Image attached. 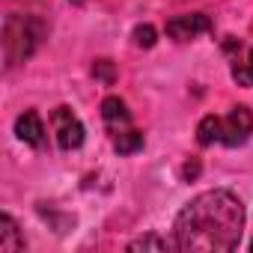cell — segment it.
<instances>
[{
  "label": "cell",
  "mask_w": 253,
  "mask_h": 253,
  "mask_svg": "<svg viewBox=\"0 0 253 253\" xmlns=\"http://www.w3.org/2000/svg\"><path fill=\"white\" fill-rule=\"evenodd\" d=\"M244 232V206L232 191L214 188L194 197L173 223V241L182 253H229Z\"/></svg>",
  "instance_id": "6da1fadb"
},
{
  "label": "cell",
  "mask_w": 253,
  "mask_h": 253,
  "mask_svg": "<svg viewBox=\"0 0 253 253\" xmlns=\"http://www.w3.org/2000/svg\"><path fill=\"white\" fill-rule=\"evenodd\" d=\"M3 48H6V66H15L18 60H27L33 54L36 36L30 33L24 18H9L6 21V33H3Z\"/></svg>",
  "instance_id": "7a4b0ae2"
},
{
  "label": "cell",
  "mask_w": 253,
  "mask_h": 253,
  "mask_svg": "<svg viewBox=\"0 0 253 253\" xmlns=\"http://www.w3.org/2000/svg\"><path fill=\"white\" fill-rule=\"evenodd\" d=\"M220 122H223V131H220V143L223 146H241L253 134V113L244 104L232 107L226 113V119H220Z\"/></svg>",
  "instance_id": "3957f363"
},
{
  "label": "cell",
  "mask_w": 253,
  "mask_h": 253,
  "mask_svg": "<svg viewBox=\"0 0 253 253\" xmlns=\"http://www.w3.org/2000/svg\"><path fill=\"white\" fill-rule=\"evenodd\" d=\"M51 122H54L60 149L72 152V149H78V146L84 143V134H86V131H84V122H81L69 107H57V110L51 113Z\"/></svg>",
  "instance_id": "277c9868"
},
{
  "label": "cell",
  "mask_w": 253,
  "mask_h": 253,
  "mask_svg": "<svg viewBox=\"0 0 253 253\" xmlns=\"http://www.w3.org/2000/svg\"><path fill=\"white\" fill-rule=\"evenodd\" d=\"M211 30V18L203 15V12H194V15H176L167 21V36H173L176 42H191L197 39L200 33H209Z\"/></svg>",
  "instance_id": "5b68a950"
},
{
  "label": "cell",
  "mask_w": 253,
  "mask_h": 253,
  "mask_svg": "<svg viewBox=\"0 0 253 253\" xmlns=\"http://www.w3.org/2000/svg\"><path fill=\"white\" fill-rule=\"evenodd\" d=\"M101 119H104L110 134H119L125 128H131V113H128V107H125V101L116 98V95H107L101 101Z\"/></svg>",
  "instance_id": "8992f818"
},
{
  "label": "cell",
  "mask_w": 253,
  "mask_h": 253,
  "mask_svg": "<svg viewBox=\"0 0 253 253\" xmlns=\"http://www.w3.org/2000/svg\"><path fill=\"white\" fill-rule=\"evenodd\" d=\"M15 134H18V140H24V143L36 146V149H42V146H45V125H42V116H39L36 110H24V113L15 119Z\"/></svg>",
  "instance_id": "52a82bcc"
},
{
  "label": "cell",
  "mask_w": 253,
  "mask_h": 253,
  "mask_svg": "<svg viewBox=\"0 0 253 253\" xmlns=\"http://www.w3.org/2000/svg\"><path fill=\"white\" fill-rule=\"evenodd\" d=\"M0 250H6V253L24 250V235L18 232V223L9 214H0Z\"/></svg>",
  "instance_id": "ba28073f"
},
{
  "label": "cell",
  "mask_w": 253,
  "mask_h": 253,
  "mask_svg": "<svg viewBox=\"0 0 253 253\" xmlns=\"http://www.w3.org/2000/svg\"><path fill=\"white\" fill-rule=\"evenodd\" d=\"M220 131H223V122H220L217 116H203L200 125H197V143H200V146L220 143Z\"/></svg>",
  "instance_id": "9c48e42d"
},
{
  "label": "cell",
  "mask_w": 253,
  "mask_h": 253,
  "mask_svg": "<svg viewBox=\"0 0 253 253\" xmlns=\"http://www.w3.org/2000/svg\"><path fill=\"white\" fill-rule=\"evenodd\" d=\"M232 81L238 86H253V48L244 51L241 57H235V63H232Z\"/></svg>",
  "instance_id": "30bf717a"
},
{
  "label": "cell",
  "mask_w": 253,
  "mask_h": 253,
  "mask_svg": "<svg viewBox=\"0 0 253 253\" xmlns=\"http://www.w3.org/2000/svg\"><path fill=\"white\" fill-rule=\"evenodd\" d=\"M113 149H116L119 155H131V152L143 149V134L134 131V128H125V131L113 134Z\"/></svg>",
  "instance_id": "8fae6325"
},
{
  "label": "cell",
  "mask_w": 253,
  "mask_h": 253,
  "mask_svg": "<svg viewBox=\"0 0 253 253\" xmlns=\"http://www.w3.org/2000/svg\"><path fill=\"white\" fill-rule=\"evenodd\" d=\"M176 247V241H167V238H155V235H143L137 241L128 244V250H170Z\"/></svg>",
  "instance_id": "7c38bea8"
},
{
  "label": "cell",
  "mask_w": 253,
  "mask_h": 253,
  "mask_svg": "<svg viewBox=\"0 0 253 253\" xmlns=\"http://www.w3.org/2000/svg\"><path fill=\"white\" fill-rule=\"evenodd\" d=\"M134 45L137 48H152L155 45V27L152 24H140V27H134Z\"/></svg>",
  "instance_id": "4fadbf2b"
},
{
  "label": "cell",
  "mask_w": 253,
  "mask_h": 253,
  "mask_svg": "<svg viewBox=\"0 0 253 253\" xmlns=\"http://www.w3.org/2000/svg\"><path fill=\"white\" fill-rule=\"evenodd\" d=\"M92 75H95V78H101L104 84H113V63H110V60H95Z\"/></svg>",
  "instance_id": "5bb4252c"
},
{
  "label": "cell",
  "mask_w": 253,
  "mask_h": 253,
  "mask_svg": "<svg viewBox=\"0 0 253 253\" xmlns=\"http://www.w3.org/2000/svg\"><path fill=\"white\" fill-rule=\"evenodd\" d=\"M72 3H84V0H72Z\"/></svg>",
  "instance_id": "9a60e30c"
},
{
  "label": "cell",
  "mask_w": 253,
  "mask_h": 253,
  "mask_svg": "<svg viewBox=\"0 0 253 253\" xmlns=\"http://www.w3.org/2000/svg\"><path fill=\"white\" fill-rule=\"evenodd\" d=\"M250 250H253V241H250Z\"/></svg>",
  "instance_id": "2e32d148"
}]
</instances>
